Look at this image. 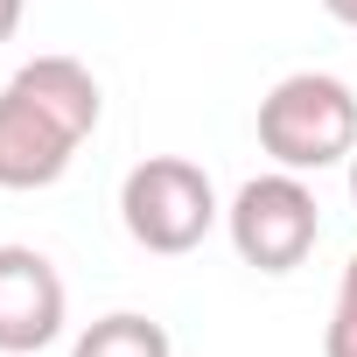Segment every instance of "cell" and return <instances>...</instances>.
I'll return each instance as SVG.
<instances>
[{"label": "cell", "instance_id": "cell-1", "mask_svg": "<svg viewBox=\"0 0 357 357\" xmlns=\"http://www.w3.org/2000/svg\"><path fill=\"white\" fill-rule=\"evenodd\" d=\"M98 77L77 56H36L0 84V190H50L98 133Z\"/></svg>", "mask_w": 357, "mask_h": 357}, {"label": "cell", "instance_id": "cell-2", "mask_svg": "<svg viewBox=\"0 0 357 357\" xmlns=\"http://www.w3.org/2000/svg\"><path fill=\"white\" fill-rule=\"evenodd\" d=\"M259 147L273 168L322 175L357 154V91L329 70H294L259 98Z\"/></svg>", "mask_w": 357, "mask_h": 357}, {"label": "cell", "instance_id": "cell-3", "mask_svg": "<svg viewBox=\"0 0 357 357\" xmlns=\"http://www.w3.org/2000/svg\"><path fill=\"white\" fill-rule=\"evenodd\" d=\"M218 218H225L218 183L197 161H183V154H147L119 183V225H126V238L140 252L183 259V252H197L218 231Z\"/></svg>", "mask_w": 357, "mask_h": 357}, {"label": "cell", "instance_id": "cell-4", "mask_svg": "<svg viewBox=\"0 0 357 357\" xmlns=\"http://www.w3.org/2000/svg\"><path fill=\"white\" fill-rule=\"evenodd\" d=\"M225 231H231V252L245 266L294 273L315 252V238H322V211H315V190L301 183L294 168H273V175H252V183L231 197Z\"/></svg>", "mask_w": 357, "mask_h": 357}, {"label": "cell", "instance_id": "cell-5", "mask_svg": "<svg viewBox=\"0 0 357 357\" xmlns=\"http://www.w3.org/2000/svg\"><path fill=\"white\" fill-rule=\"evenodd\" d=\"M70 294L50 252L36 245H0V357H36L63 336Z\"/></svg>", "mask_w": 357, "mask_h": 357}, {"label": "cell", "instance_id": "cell-6", "mask_svg": "<svg viewBox=\"0 0 357 357\" xmlns=\"http://www.w3.org/2000/svg\"><path fill=\"white\" fill-rule=\"evenodd\" d=\"M70 357H175V343H168V329H161L154 315L112 308V315H98L91 329H77Z\"/></svg>", "mask_w": 357, "mask_h": 357}, {"label": "cell", "instance_id": "cell-7", "mask_svg": "<svg viewBox=\"0 0 357 357\" xmlns=\"http://www.w3.org/2000/svg\"><path fill=\"white\" fill-rule=\"evenodd\" d=\"M322 357H357V308L336 301V315H329V329H322Z\"/></svg>", "mask_w": 357, "mask_h": 357}, {"label": "cell", "instance_id": "cell-8", "mask_svg": "<svg viewBox=\"0 0 357 357\" xmlns=\"http://www.w3.org/2000/svg\"><path fill=\"white\" fill-rule=\"evenodd\" d=\"M22 8H29V0H0V43H15V29H22Z\"/></svg>", "mask_w": 357, "mask_h": 357}, {"label": "cell", "instance_id": "cell-9", "mask_svg": "<svg viewBox=\"0 0 357 357\" xmlns=\"http://www.w3.org/2000/svg\"><path fill=\"white\" fill-rule=\"evenodd\" d=\"M336 301H343V308H357V252L343 259V280H336Z\"/></svg>", "mask_w": 357, "mask_h": 357}, {"label": "cell", "instance_id": "cell-10", "mask_svg": "<svg viewBox=\"0 0 357 357\" xmlns=\"http://www.w3.org/2000/svg\"><path fill=\"white\" fill-rule=\"evenodd\" d=\"M329 8V22H343V29H357V0H322Z\"/></svg>", "mask_w": 357, "mask_h": 357}, {"label": "cell", "instance_id": "cell-11", "mask_svg": "<svg viewBox=\"0 0 357 357\" xmlns=\"http://www.w3.org/2000/svg\"><path fill=\"white\" fill-rule=\"evenodd\" d=\"M350 204H357V154H350Z\"/></svg>", "mask_w": 357, "mask_h": 357}]
</instances>
